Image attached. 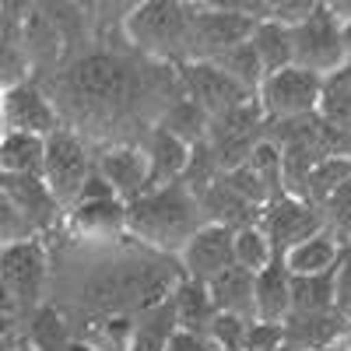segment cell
<instances>
[{"label": "cell", "instance_id": "23", "mask_svg": "<svg viewBox=\"0 0 351 351\" xmlns=\"http://www.w3.org/2000/svg\"><path fill=\"white\" fill-rule=\"evenodd\" d=\"M250 46L253 53L260 56V67H263V77L295 64V49H291V28L274 21V18H260L253 25V36H250Z\"/></svg>", "mask_w": 351, "mask_h": 351}, {"label": "cell", "instance_id": "42", "mask_svg": "<svg viewBox=\"0 0 351 351\" xmlns=\"http://www.w3.org/2000/svg\"><path fill=\"white\" fill-rule=\"evenodd\" d=\"M211 351H221V348H211Z\"/></svg>", "mask_w": 351, "mask_h": 351}, {"label": "cell", "instance_id": "38", "mask_svg": "<svg viewBox=\"0 0 351 351\" xmlns=\"http://www.w3.org/2000/svg\"><path fill=\"white\" fill-rule=\"evenodd\" d=\"M64 351H99V348H95V344H88V341H81V337H74Z\"/></svg>", "mask_w": 351, "mask_h": 351}, {"label": "cell", "instance_id": "22", "mask_svg": "<svg viewBox=\"0 0 351 351\" xmlns=\"http://www.w3.org/2000/svg\"><path fill=\"white\" fill-rule=\"evenodd\" d=\"M169 302L176 309V327L208 337V327H211V319H215V306H211V295H208V285L183 278L180 285L172 288V299Z\"/></svg>", "mask_w": 351, "mask_h": 351}, {"label": "cell", "instance_id": "36", "mask_svg": "<svg viewBox=\"0 0 351 351\" xmlns=\"http://www.w3.org/2000/svg\"><path fill=\"white\" fill-rule=\"evenodd\" d=\"M246 351H281V324H267V319H250Z\"/></svg>", "mask_w": 351, "mask_h": 351}, {"label": "cell", "instance_id": "12", "mask_svg": "<svg viewBox=\"0 0 351 351\" xmlns=\"http://www.w3.org/2000/svg\"><path fill=\"white\" fill-rule=\"evenodd\" d=\"M95 172L109 183V190L120 197L123 204L137 200L152 190V169H148V155L141 144L134 141H116L95 155Z\"/></svg>", "mask_w": 351, "mask_h": 351}, {"label": "cell", "instance_id": "26", "mask_svg": "<svg viewBox=\"0 0 351 351\" xmlns=\"http://www.w3.org/2000/svg\"><path fill=\"white\" fill-rule=\"evenodd\" d=\"M172 334H176V309H172V302L144 309V313L134 316L130 351H165Z\"/></svg>", "mask_w": 351, "mask_h": 351}, {"label": "cell", "instance_id": "2", "mask_svg": "<svg viewBox=\"0 0 351 351\" xmlns=\"http://www.w3.org/2000/svg\"><path fill=\"white\" fill-rule=\"evenodd\" d=\"M204 225L197 197L183 183L155 186L144 197L127 204V236H134L144 250L155 253H180L183 243Z\"/></svg>", "mask_w": 351, "mask_h": 351}, {"label": "cell", "instance_id": "9", "mask_svg": "<svg viewBox=\"0 0 351 351\" xmlns=\"http://www.w3.org/2000/svg\"><path fill=\"white\" fill-rule=\"evenodd\" d=\"M176 71H180L183 95L208 116V120H215V116L256 99V95L246 92V88H239L221 67H215L211 60H186V64H176Z\"/></svg>", "mask_w": 351, "mask_h": 351}, {"label": "cell", "instance_id": "31", "mask_svg": "<svg viewBox=\"0 0 351 351\" xmlns=\"http://www.w3.org/2000/svg\"><path fill=\"white\" fill-rule=\"evenodd\" d=\"M334 309V271L291 278V313H327Z\"/></svg>", "mask_w": 351, "mask_h": 351}, {"label": "cell", "instance_id": "14", "mask_svg": "<svg viewBox=\"0 0 351 351\" xmlns=\"http://www.w3.org/2000/svg\"><path fill=\"white\" fill-rule=\"evenodd\" d=\"M180 271L190 281L208 285L215 274L232 267V228L225 225H200L193 236L183 243V250L176 253Z\"/></svg>", "mask_w": 351, "mask_h": 351}, {"label": "cell", "instance_id": "21", "mask_svg": "<svg viewBox=\"0 0 351 351\" xmlns=\"http://www.w3.org/2000/svg\"><path fill=\"white\" fill-rule=\"evenodd\" d=\"M341 243L334 236H327V232H316V236H309L306 243H299L295 250H288L281 260L291 278H309V274H327L337 267L341 260Z\"/></svg>", "mask_w": 351, "mask_h": 351}, {"label": "cell", "instance_id": "40", "mask_svg": "<svg viewBox=\"0 0 351 351\" xmlns=\"http://www.w3.org/2000/svg\"><path fill=\"white\" fill-rule=\"evenodd\" d=\"M11 351H32V348H25V344H18V348H11Z\"/></svg>", "mask_w": 351, "mask_h": 351}, {"label": "cell", "instance_id": "30", "mask_svg": "<svg viewBox=\"0 0 351 351\" xmlns=\"http://www.w3.org/2000/svg\"><path fill=\"white\" fill-rule=\"evenodd\" d=\"M211 64L221 67L239 88H246L250 95H256V88H260V81H263V67H260V56L253 53L250 39L239 43V46H232V49H225V53H218Z\"/></svg>", "mask_w": 351, "mask_h": 351}, {"label": "cell", "instance_id": "34", "mask_svg": "<svg viewBox=\"0 0 351 351\" xmlns=\"http://www.w3.org/2000/svg\"><path fill=\"white\" fill-rule=\"evenodd\" d=\"M334 309L351 324V243L341 250V260L334 267Z\"/></svg>", "mask_w": 351, "mask_h": 351}, {"label": "cell", "instance_id": "1", "mask_svg": "<svg viewBox=\"0 0 351 351\" xmlns=\"http://www.w3.org/2000/svg\"><path fill=\"white\" fill-rule=\"evenodd\" d=\"M60 99L88 120H116L144 102V67L116 49H88L56 74Z\"/></svg>", "mask_w": 351, "mask_h": 351}, {"label": "cell", "instance_id": "15", "mask_svg": "<svg viewBox=\"0 0 351 351\" xmlns=\"http://www.w3.org/2000/svg\"><path fill=\"white\" fill-rule=\"evenodd\" d=\"M351 324L337 313H288L281 324V351H327L344 344Z\"/></svg>", "mask_w": 351, "mask_h": 351}, {"label": "cell", "instance_id": "16", "mask_svg": "<svg viewBox=\"0 0 351 351\" xmlns=\"http://www.w3.org/2000/svg\"><path fill=\"white\" fill-rule=\"evenodd\" d=\"M64 32L53 21L49 8H25L21 11V28H18V49L25 53L28 67H46V64H60L64 60Z\"/></svg>", "mask_w": 351, "mask_h": 351}, {"label": "cell", "instance_id": "10", "mask_svg": "<svg viewBox=\"0 0 351 351\" xmlns=\"http://www.w3.org/2000/svg\"><path fill=\"white\" fill-rule=\"evenodd\" d=\"M260 232L267 236L274 256H285L288 250H295L299 243H306L309 236H316V232H324V225H319V215L313 204L299 200V197H274L260 208Z\"/></svg>", "mask_w": 351, "mask_h": 351}, {"label": "cell", "instance_id": "7", "mask_svg": "<svg viewBox=\"0 0 351 351\" xmlns=\"http://www.w3.org/2000/svg\"><path fill=\"white\" fill-rule=\"evenodd\" d=\"M95 172V155L84 144V137L74 127H56L46 137V158H43V180L49 186V193L56 197V204L74 208V200L81 193V186L88 183V176Z\"/></svg>", "mask_w": 351, "mask_h": 351}, {"label": "cell", "instance_id": "39", "mask_svg": "<svg viewBox=\"0 0 351 351\" xmlns=\"http://www.w3.org/2000/svg\"><path fill=\"white\" fill-rule=\"evenodd\" d=\"M344 351H351V330H348V337H344Z\"/></svg>", "mask_w": 351, "mask_h": 351}, {"label": "cell", "instance_id": "41", "mask_svg": "<svg viewBox=\"0 0 351 351\" xmlns=\"http://www.w3.org/2000/svg\"><path fill=\"white\" fill-rule=\"evenodd\" d=\"M327 351H344V344H337V348H327Z\"/></svg>", "mask_w": 351, "mask_h": 351}, {"label": "cell", "instance_id": "8", "mask_svg": "<svg viewBox=\"0 0 351 351\" xmlns=\"http://www.w3.org/2000/svg\"><path fill=\"white\" fill-rule=\"evenodd\" d=\"M319 95H324V77L299 64H288L260 81L256 106L267 123H281V120L313 116L319 109Z\"/></svg>", "mask_w": 351, "mask_h": 351}, {"label": "cell", "instance_id": "24", "mask_svg": "<svg viewBox=\"0 0 351 351\" xmlns=\"http://www.w3.org/2000/svg\"><path fill=\"white\" fill-rule=\"evenodd\" d=\"M25 334H28V348L32 351H64L74 341L64 309L53 302H43L36 313H28Z\"/></svg>", "mask_w": 351, "mask_h": 351}, {"label": "cell", "instance_id": "32", "mask_svg": "<svg viewBox=\"0 0 351 351\" xmlns=\"http://www.w3.org/2000/svg\"><path fill=\"white\" fill-rule=\"evenodd\" d=\"M319 215V225H324L327 236H334L341 246L351 243V180L341 183L324 204L316 208Z\"/></svg>", "mask_w": 351, "mask_h": 351}, {"label": "cell", "instance_id": "17", "mask_svg": "<svg viewBox=\"0 0 351 351\" xmlns=\"http://www.w3.org/2000/svg\"><path fill=\"white\" fill-rule=\"evenodd\" d=\"M144 155H148V169H152V190L155 186H169V183H183V172L190 165V144H183L180 137H172L169 130H162L158 123L148 127L141 141Z\"/></svg>", "mask_w": 351, "mask_h": 351}, {"label": "cell", "instance_id": "19", "mask_svg": "<svg viewBox=\"0 0 351 351\" xmlns=\"http://www.w3.org/2000/svg\"><path fill=\"white\" fill-rule=\"evenodd\" d=\"M67 225L88 239H116L127 232V204L123 200H81L67 208Z\"/></svg>", "mask_w": 351, "mask_h": 351}, {"label": "cell", "instance_id": "33", "mask_svg": "<svg viewBox=\"0 0 351 351\" xmlns=\"http://www.w3.org/2000/svg\"><path fill=\"white\" fill-rule=\"evenodd\" d=\"M246 330H250V319L232 316V313H215L208 327V341L211 348H221V351H246Z\"/></svg>", "mask_w": 351, "mask_h": 351}, {"label": "cell", "instance_id": "3", "mask_svg": "<svg viewBox=\"0 0 351 351\" xmlns=\"http://www.w3.org/2000/svg\"><path fill=\"white\" fill-rule=\"evenodd\" d=\"M123 36L127 43L144 53L152 64H186L190 60V14L186 4H169L152 0L137 4L123 14Z\"/></svg>", "mask_w": 351, "mask_h": 351}, {"label": "cell", "instance_id": "6", "mask_svg": "<svg viewBox=\"0 0 351 351\" xmlns=\"http://www.w3.org/2000/svg\"><path fill=\"white\" fill-rule=\"evenodd\" d=\"M291 49H295V64L330 77L348 64V49H344V21L334 14L330 4H313L309 14L291 25Z\"/></svg>", "mask_w": 351, "mask_h": 351}, {"label": "cell", "instance_id": "29", "mask_svg": "<svg viewBox=\"0 0 351 351\" xmlns=\"http://www.w3.org/2000/svg\"><path fill=\"white\" fill-rule=\"evenodd\" d=\"M274 260V250L267 243V236L260 232V225H243L232 232V263L250 274L263 271L267 263Z\"/></svg>", "mask_w": 351, "mask_h": 351}, {"label": "cell", "instance_id": "35", "mask_svg": "<svg viewBox=\"0 0 351 351\" xmlns=\"http://www.w3.org/2000/svg\"><path fill=\"white\" fill-rule=\"evenodd\" d=\"M32 232H28V225L21 221V215L14 211V204L8 200V193L0 190V246L8 243H18V239H28Z\"/></svg>", "mask_w": 351, "mask_h": 351}, {"label": "cell", "instance_id": "13", "mask_svg": "<svg viewBox=\"0 0 351 351\" xmlns=\"http://www.w3.org/2000/svg\"><path fill=\"white\" fill-rule=\"evenodd\" d=\"M0 190L8 193V200L14 204V211L21 215V221L28 225L32 236L43 239V232H49L53 225L64 221V208L56 204V197L49 193L43 176H18V172H0Z\"/></svg>", "mask_w": 351, "mask_h": 351}, {"label": "cell", "instance_id": "37", "mask_svg": "<svg viewBox=\"0 0 351 351\" xmlns=\"http://www.w3.org/2000/svg\"><path fill=\"white\" fill-rule=\"evenodd\" d=\"M165 351H211V341L204 337V334H190V330L176 327V334L169 337Z\"/></svg>", "mask_w": 351, "mask_h": 351}, {"label": "cell", "instance_id": "20", "mask_svg": "<svg viewBox=\"0 0 351 351\" xmlns=\"http://www.w3.org/2000/svg\"><path fill=\"white\" fill-rule=\"evenodd\" d=\"M208 295H211L215 313H232V316H243V319H256V313H253V274L236 267V263L208 281Z\"/></svg>", "mask_w": 351, "mask_h": 351}, {"label": "cell", "instance_id": "4", "mask_svg": "<svg viewBox=\"0 0 351 351\" xmlns=\"http://www.w3.org/2000/svg\"><path fill=\"white\" fill-rule=\"evenodd\" d=\"M186 14H190V60H215L218 53L246 43L253 36V25L267 18V8L186 4Z\"/></svg>", "mask_w": 351, "mask_h": 351}, {"label": "cell", "instance_id": "27", "mask_svg": "<svg viewBox=\"0 0 351 351\" xmlns=\"http://www.w3.org/2000/svg\"><path fill=\"white\" fill-rule=\"evenodd\" d=\"M351 180V158H341V155H327V158H319L313 165V172L306 176V186H302V197L306 204H313V208H319L341 183Z\"/></svg>", "mask_w": 351, "mask_h": 351}, {"label": "cell", "instance_id": "28", "mask_svg": "<svg viewBox=\"0 0 351 351\" xmlns=\"http://www.w3.org/2000/svg\"><path fill=\"white\" fill-rule=\"evenodd\" d=\"M162 130H169L172 137H180L183 144H190V148H193V144H200L204 137H208V116H204L186 95H180V99H176L162 116H158V120H155Z\"/></svg>", "mask_w": 351, "mask_h": 351}, {"label": "cell", "instance_id": "25", "mask_svg": "<svg viewBox=\"0 0 351 351\" xmlns=\"http://www.w3.org/2000/svg\"><path fill=\"white\" fill-rule=\"evenodd\" d=\"M43 158H46V137L0 134V172L43 176Z\"/></svg>", "mask_w": 351, "mask_h": 351}, {"label": "cell", "instance_id": "5", "mask_svg": "<svg viewBox=\"0 0 351 351\" xmlns=\"http://www.w3.org/2000/svg\"><path fill=\"white\" fill-rule=\"evenodd\" d=\"M49 278V253L39 236L0 246V288L18 316H28L43 306V291Z\"/></svg>", "mask_w": 351, "mask_h": 351}, {"label": "cell", "instance_id": "11", "mask_svg": "<svg viewBox=\"0 0 351 351\" xmlns=\"http://www.w3.org/2000/svg\"><path fill=\"white\" fill-rule=\"evenodd\" d=\"M60 127L56 102L39 88L36 77H25L21 84L4 92V123L0 134H32V137H49Z\"/></svg>", "mask_w": 351, "mask_h": 351}, {"label": "cell", "instance_id": "18", "mask_svg": "<svg viewBox=\"0 0 351 351\" xmlns=\"http://www.w3.org/2000/svg\"><path fill=\"white\" fill-rule=\"evenodd\" d=\"M253 313L267 324H285V316L291 313V274L281 256L253 274Z\"/></svg>", "mask_w": 351, "mask_h": 351}]
</instances>
